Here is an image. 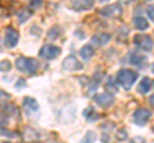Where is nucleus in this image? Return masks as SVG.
I'll return each instance as SVG.
<instances>
[{
	"label": "nucleus",
	"mask_w": 154,
	"mask_h": 143,
	"mask_svg": "<svg viewBox=\"0 0 154 143\" xmlns=\"http://www.w3.org/2000/svg\"><path fill=\"white\" fill-rule=\"evenodd\" d=\"M107 88H114V91L117 89V87H114V84L112 82V79H109V83H107Z\"/></svg>",
	"instance_id": "27"
},
{
	"label": "nucleus",
	"mask_w": 154,
	"mask_h": 143,
	"mask_svg": "<svg viewBox=\"0 0 154 143\" xmlns=\"http://www.w3.org/2000/svg\"><path fill=\"white\" fill-rule=\"evenodd\" d=\"M96 139V134H95V132L93 130H89L86 134L84 136V138L80 141V143H94Z\"/></svg>",
	"instance_id": "18"
},
{
	"label": "nucleus",
	"mask_w": 154,
	"mask_h": 143,
	"mask_svg": "<svg viewBox=\"0 0 154 143\" xmlns=\"http://www.w3.org/2000/svg\"><path fill=\"white\" fill-rule=\"evenodd\" d=\"M12 69V64L9 60H2L0 61V72H3V73H7Z\"/></svg>",
	"instance_id": "20"
},
{
	"label": "nucleus",
	"mask_w": 154,
	"mask_h": 143,
	"mask_svg": "<svg viewBox=\"0 0 154 143\" xmlns=\"http://www.w3.org/2000/svg\"><path fill=\"white\" fill-rule=\"evenodd\" d=\"M127 138V134H126V129H119L117 132V139L119 141H123V139H126Z\"/></svg>",
	"instance_id": "23"
},
{
	"label": "nucleus",
	"mask_w": 154,
	"mask_h": 143,
	"mask_svg": "<svg viewBox=\"0 0 154 143\" xmlns=\"http://www.w3.org/2000/svg\"><path fill=\"white\" fill-rule=\"evenodd\" d=\"M19 40V33L17 30H14L12 27H7L5 28V35H4V44L9 49L16 47Z\"/></svg>",
	"instance_id": "5"
},
{
	"label": "nucleus",
	"mask_w": 154,
	"mask_h": 143,
	"mask_svg": "<svg viewBox=\"0 0 154 143\" xmlns=\"http://www.w3.org/2000/svg\"><path fill=\"white\" fill-rule=\"evenodd\" d=\"M23 107H25L26 112L30 115L32 112H36L38 110V104L35 98L32 97H25L23 98Z\"/></svg>",
	"instance_id": "13"
},
{
	"label": "nucleus",
	"mask_w": 154,
	"mask_h": 143,
	"mask_svg": "<svg viewBox=\"0 0 154 143\" xmlns=\"http://www.w3.org/2000/svg\"><path fill=\"white\" fill-rule=\"evenodd\" d=\"M60 51H62L60 47H58V46L53 45V44H46L40 49L38 55H40L41 58L46 59V60H53V59H55V58L59 56Z\"/></svg>",
	"instance_id": "4"
},
{
	"label": "nucleus",
	"mask_w": 154,
	"mask_h": 143,
	"mask_svg": "<svg viewBox=\"0 0 154 143\" xmlns=\"http://www.w3.org/2000/svg\"><path fill=\"white\" fill-rule=\"evenodd\" d=\"M134 44L143 51H150L154 47L152 37H149L148 35H143V33H137L134 36Z\"/></svg>",
	"instance_id": "3"
},
{
	"label": "nucleus",
	"mask_w": 154,
	"mask_h": 143,
	"mask_svg": "<svg viewBox=\"0 0 154 143\" xmlns=\"http://www.w3.org/2000/svg\"><path fill=\"white\" fill-rule=\"evenodd\" d=\"M62 68H63V70H66V72H75V70H81L84 68V65H82V63H80V61L77 60L76 56L69 55L63 60Z\"/></svg>",
	"instance_id": "8"
},
{
	"label": "nucleus",
	"mask_w": 154,
	"mask_h": 143,
	"mask_svg": "<svg viewBox=\"0 0 154 143\" xmlns=\"http://www.w3.org/2000/svg\"><path fill=\"white\" fill-rule=\"evenodd\" d=\"M79 54H80V56H81V58H82L84 60H89L91 56L94 55V49H93V46H91V45H84V46L80 49Z\"/></svg>",
	"instance_id": "15"
},
{
	"label": "nucleus",
	"mask_w": 154,
	"mask_h": 143,
	"mask_svg": "<svg viewBox=\"0 0 154 143\" xmlns=\"http://www.w3.org/2000/svg\"><path fill=\"white\" fill-rule=\"evenodd\" d=\"M26 80L25 79H18V82H17V84H16V88H22V87H25V86H26Z\"/></svg>",
	"instance_id": "25"
},
{
	"label": "nucleus",
	"mask_w": 154,
	"mask_h": 143,
	"mask_svg": "<svg viewBox=\"0 0 154 143\" xmlns=\"http://www.w3.org/2000/svg\"><path fill=\"white\" fill-rule=\"evenodd\" d=\"M9 121V116L8 114H4V112H0V127H5Z\"/></svg>",
	"instance_id": "21"
},
{
	"label": "nucleus",
	"mask_w": 154,
	"mask_h": 143,
	"mask_svg": "<svg viewBox=\"0 0 154 143\" xmlns=\"http://www.w3.org/2000/svg\"><path fill=\"white\" fill-rule=\"evenodd\" d=\"M94 100H95V102L98 104L100 107L108 109V107H110V106H112V105L114 104L116 97H114L113 93L108 92V93H99V95H95Z\"/></svg>",
	"instance_id": "6"
},
{
	"label": "nucleus",
	"mask_w": 154,
	"mask_h": 143,
	"mask_svg": "<svg viewBox=\"0 0 154 143\" xmlns=\"http://www.w3.org/2000/svg\"><path fill=\"white\" fill-rule=\"evenodd\" d=\"M149 102H150V105L154 107V95H152V96L149 97Z\"/></svg>",
	"instance_id": "28"
},
{
	"label": "nucleus",
	"mask_w": 154,
	"mask_h": 143,
	"mask_svg": "<svg viewBox=\"0 0 154 143\" xmlns=\"http://www.w3.org/2000/svg\"><path fill=\"white\" fill-rule=\"evenodd\" d=\"M116 79H117V84H119L122 88L128 91V89L134 86V83L136 82L137 73L134 70H130V69H121L117 73Z\"/></svg>",
	"instance_id": "1"
},
{
	"label": "nucleus",
	"mask_w": 154,
	"mask_h": 143,
	"mask_svg": "<svg viewBox=\"0 0 154 143\" xmlns=\"http://www.w3.org/2000/svg\"><path fill=\"white\" fill-rule=\"evenodd\" d=\"M0 98H11V96H9L7 92H4V91L0 89Z\"/></svg>",
	"instance_id": "26"
},
{
	"label": "nucleus",
	"mask_w": 154,
	"mask_h": 143,
	"mask_svg": "<svg viewBox=\"0 0 154 143\" xmlns=\"http://www.w3.org/2000/svg\"><path fill=\"white\" fill-rule=\"evenodd\" d=\"M150 118H152V112L149 111L148 109L140 107V109H137L134 114V123L139 127H144Z\"/></svg>",
	"instance_id": "7"
},
{
	"label": "nucleus",
	"mask_w": 154,
	"mask_h": 143,
	"mask_svg": "<svg viewBox=\"0 0 154 143\" xmlns=\"http://www.w3.org/2000/svg\"><path fill=\"white\" fill-rule=\"evenodd\" d=\"M134 25L139 31H145V30H148V27H149V22L144 17L139 16V17L134 18Z\"/></svg>",
	"instance_id": "16"
},
{
	"label": "nucleus",
	"mask_w": 154,
	"mask_h": 143,
	"mask_svg": "<svg viewBox=\"0 0 154 143\" xmlns=\"http://www.w3.org/2000/svg\"><path fill=\"white\" fill-rule=\"evenodd\" d=\"M84 116L88 119V120H90V121H93V120H96L98 119V115L94 112V110H93V107H88V109H85L84 110Z\"/></svg>",
	"instance_id": "19"
},
{
	"label": "nucleus",
	"mask_w": 154,
	"mask_h": 143,
	"mask_svg": "<svg viewBox=\"0 0 154 143\" xmlns=\"http://www.w3.org/2000/svg\"><path fill=\"white\" fill-rule=\"evenodd\" d=\"M128 60L130 63L135 66H139V68H144L145 64L148 63V59L145 55H141V54H136V52H131L128 56Z\"/></svg>",
	"instance_id": "12"
},
{
	"label": "nucleus",
	"mask_w": 154,
	"mask_h": 143,
	"mask_svg": "<svg viewBox=\"0 0 154 143\" xmlns=\"http://www.w3.org/2000/svg\"><path fill=\"white\" fill-rule=\"evenodd\" d=\"M3 143H9V142H3Z\"/></svg>",
	"instance_id": "31"
},
{
	"label": "nucleus",
	"mask_w": 154,
	"mask_h": 143,
	"mask_svg": "<svg viewBox=\"0 0 154 143\" xmlns=\"http://www.w3.org/2000/svg\"><path fill=\"white\" fill-rule=\"evenodd\" d=\"M41 5V1H37V3H31V7H40Z\"/></svg>",
	"instance_id": "29"
},
{
	"label": "nucleus",
	"mask_w": 154,
	"mask_h": 143,
	"mask_svg": "<svg viewBox=\"0 0 154 143\" xmlns=\"http://www.w3.org/2000/svg\"><path fill=\"white\" fill-rule=\"evenodd\" d=\"M99 13L104 17H117L122 13V7L119 5L118 3H114V4H110V5L105 7V8H102Z\"/></svg>",
	"instance_id": "9"
},
{
	"label": "nucleus",
	"mask_w": 154,
	"mask_h": 143,
	"mask_svg": "<svg viewBox=\"0 0 154 143\" xmlns=\"http://www.w3.org/2000/svg\"><path fill=\"white\" fill-rule=\"evenodd\" d=\"M0 133H2V136H7V137H16V136H17L14 132L5 130V129H2V130H0Z\"/></svg>",
	"instance_id": "24"
},
{
	"label": "nucleus",
	"mask_w": 154,
	"mask_h": 143,
	"mask_svg": "<svg viewBox=\"0 0 154 143\" xmlns=\"http://www.w3.org/2000/svg\"><path fill=\"white\" fill-rule=\"evenodd\" d=\"M150 88H152V79L149 77H145V78H143L140 80V83H139L137 92L141 93V95H145V93H148L149 91H150Z\"/></svg>",
	"instance_id": "14"
},
{
	"label": "nucleus",
	"mask_w": 154,
	"mask_h": 143,
	"mask_svg": "<svg viewBox=\"0 0 154 143\" xmlns=\"http://www.w3.org/2000/svg\"><path fill=\"white\" fill-rule=\"evenodd\" d=\"M31 14H32V13H31L30 10H27V9H21L19 12H17L18 22L21 23V25H22V23H25V22L28 19V18L31 17Z\"/></svg>",
	"instance_id": "17"
},
{
	"label": "nucleus",
	"mask_w": 154,
	"mask_h": 143,
	"mask_svg": "<svg viewBox=\"0 0 154 143\" xmlns=\"http://www.w3.org/2000/svg\"><path fill=\"white\" fill-rule=\"evenodd\" d=\"M152 70H153V73H154V65H153V68H152Z\"/></svg>",
	"instance_id": "30"
},
{
	"label": "nucleus",
	"mask_w": 154,
	"mask_h": 143,
	"mask_svg": "<svg viewBox=\"0 0 154 143\" xmlns=\"http://www.w3.org/2000/svg\"><path fill=\"white\" fill-rule=\"evenodd\" d=\"M16 66L18 70L21 72H25V73L28 74H35L40 64L36 59H32V58H26V56H19L16 60Z\"/></svg>",
	"instance_id": "2"
},
{
	"label": "nucleus",
	"mask_w": 154,
	"mask_h": 143,
	"mask_svg": "<svg viewBox=\"0 0 154 143\" xmlns=\"http://www.w3.org/2000/svg\"><path fill=\"white\" fill-rule=\"evenodd\" d=\"M94 7V1L91 0H81V1H72L69 4V8L75 12H85Z\"/></svg>",
	"instance_id": "10"
},
{
	"label": "nucleus",
	"mask_w": 154,
	"mask_h": 143,
	"mask_svg": "<svg viewBox=\"0 0 154 143\" xmlns=\"http://www.w3.org/2000/svg\"><path fill=\"white\" fill-rule=\"evenodd\" d=\"M146 14H148L149 19L152 22H154V4H152V5H149L146 8Z\"/></svg>",
	"instance_id": "22"
},
{
	"label": "nucleus",
	"mask_w": 154,
	"mask_h": 143,
	"mask_svg": "<svg viewBox=\"0 0 154 143\" xmlns=\"http://www.w3.org/2000/svg\"><path fill=\"white\" fill-rule=\"evenodd\" d=\"M110 39H112L110 33L102 32V33H98V35H94L91 37L90 42H91V45H94V46H104L110 41Z\"/></svg>",
	"instance_id": "11"
}]
</instances>
